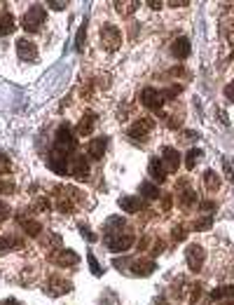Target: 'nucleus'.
<instances>
[{"mask_svg":"<svg viewBox=\"0 0 234 305\" xmlns=\"http://www.w3.org/2000/svg\"><path fill=\"white\" fill-rule=\"evenodd\" d=\"M225 96H227V101H232V104H234V80L227 85V87H225Z\"/></svg>","mask_w":234,"mask_h":305,"instance_id":"40","label":"nucleus"},{"mask_svg":"<svg viewBox=\"0 0 234 305\" xmlns=\"http://www.w3.org/2000/svg\"><path fill=\"white\" fill-rule=\"evenodd\" d=\"M185 261H188V268L192 272H199L204 268V261H206V249L201 244H190L185 249Z\"/></svg>","mask_w":234,"mask_h":305,"instance_id":"5","label":"nucleus"},{"mask_svg":"<svg viewBox=\"0 0 234 305\" xmlns=\"http://www.w3.org/2000/svg\"><path fill=\"white\" fill-rule=\"evenodd\" d=\"M223 167H225V174H227V178L234 183V169H232V167H229V162L225 160V162H223Z\"/></svg>","mask_w":234,"mask_h":305,"instance_id":"42","label":"nucleus"},{"mask_svg":"<svg viewBox=\"0 0 234 305\" xmlns=\"http://www.w3.org/2000/svg\"><path fill=\"white\" fill-rule=\"evenodd\" d=\"M171 237L176 239V242H183V239L188 237V230H185L183 226H176V228H173V233H171Z\"/></svg>","mask_w":234,"mask_h":305,"instance_id":"34","label":"nucleus"},{"mask_svg":"<svg viewBox=\"0 0 234 305\" xmlns=\"http://www.w3.org/2000/svg\"><path fill=\"white\" fill-rule=\"evenodd\" d=\"M148 174L152 176V181L164 183V178H167V172H164L162 160H159V157H152V160H150V165H148Z\"/></svg>","mask_w":234,"mask_h":305,"instance_id":"19","label":"nucleus"},{"mask_svg":"<svg viewBox=\"0 0 234 305\" xmlns=\"http://www.w3.org/2000/svg\"><path fill=\"white\" fill-rule=\"evenodd\" d=\"M50 261L56 263V266H63V268H73L80 263V256L75 254L73 249H54V254L50 256Z\"/></svg>","mask_w":234,"mask_h":305,"instance_id":"8","label":"nucleus"},{"mask_svg":"<svg viewBox=\"0 0 234 305\" xmlns=\"http://www.w3.org/2000/svg\"><path fill=\"white\" fill-rule=\"evenodd\" d=\"M94 127H96V113L87 111L82 115V120H80V125H78V136H89V134L94 132Z\"/></svg>","mask_w":234,"mask_h":305,"instance_id":"14","label":"nucleus"},{"mask_svg":"<svg viewBox=\"0 0 234 305\" xmlns=\"http://www.w3.org/2000/svg\"><path fill=\"white\" fill-rule=\"evenodd\" d=\"M47 5L52 7V10H56V12H61V10H66L68 7V3H63V0H50Z\"/></svg>","mask_w":234,"mask_h":305,"instance_id":"37","label":"nucleus"},{"mask_svg":"<svg viewBox=\"0 0 234 305\" xmlns=\"http://www.w3.org/2000/svg\"><path fill=\"white\" fill-rule=\"evenodd\" d=\"M106 146H108L106 136H99V139L89 141V146H87V155H89L91 160H101L103 153H106Z\"/></svg>","mask_w":234,"mask_h":305,"instance_id":"15","label":"nucleus"},{"mask_svg":"<svg viewBox=\"0 0 234 305\" xmlns=\"http://www.w3.org/2000/svg\"><path fill=\"white\" fill-rule=\"evenodd\" d=\"M50 287H56L54 291H52L50 296H59V294H66V291H71L73 289V284L68 282V279H61V277H52L50 279V284H47V289Z\"/></svg>","mask_w":234,"mask_h":305,"instance_id":"21","label":"nucleus"},{"mask_svg":"<svg viewBox=\"0 0 234 305\" xmlns=\"http://www.w3.org/2000/svg\"><path fill=\"white\" fill-rule=\"evenodd\" d=\"M19 223H21V228H24V233H26V235H31V237H40V230H42V226H40L38 221H33V218H26L21 214V216H19Z\"/></svg>","mask_w":234,"mask_h":305,"instance_id":"20","label":"nucleus"},{"mask_svg":"<svg viewBox=\"0 0 234 305\" xmlns=\"http://www.w3.org/2000/svg\"><path fill=\"white\" fill-rule=\"evenodd\" d=\"M127 228V223H124V218L122 216H110L106 221V228H103V233H106V237L108 235H120Z\"/></svg>","mask_w":234,"mask_h":305,"instance_id":"18","label":"nucleus"},{"mask_svg":"<svg viewBox=\"0 0 234 305\" xmlns=\"http://www.w3.org/2000/svg\"><path fill=\"white\" fill-rule=\"evenodd\" d=\"M17 54L21 61H35L38 59V47H35V43H31L28 38H19L17 40Z\"/></svg>","mask_w":234,"mask_h":305,"instance_id":"11","label":"nucleus"},{"mask_svg":"<svg viewBox=\"0 0 234 305\" xmlns=\"http://www.w3.org/2000/svg\"><path fill=\"white\" fill-rule=\"evenodd\" d=\"M12 172V162L7 155H0V176H5V174Z\"/></svg>","mask_w":234,"mask_h":305,"instance_id":"30","label":"nucleus"},{"mask_svg":"<svg viewBox=\"0 0 234 305\" xmlns=\"http://www.w3.org/2000/svg\"><path fill=\"white\" fill-rule=\"evenodd\" d=\"M201 155H204V153H201L199 148H190V150H188V157H185V167H188L190 172H192V169H195L197 160H199Z\"/></svg>","mask_w":234,"mask_h":305,"instance_id":"27","label":"nucleus"},{"mask_svg":"<svg viewBox=\"0 0 234 305\" xmlns=\"http://www.w3.org/2000/svg\"><path fill=\"white\" fill-rule=\"evenodd\" d=\"M14 193V183L12 181H0V195H12Z\"/></svg>","mask_w":234,"mask_h":305,"instance_id":"35","label":"nucleus"},{"mask_svg":"<svg viewBox=\"0 0 234 305\" xmlns=\"http://www.w3.org/2000/svg\"><path fill=\"white\" fill-rule=\"evenodd\" d=\"M75 136H73V129L68 125H61V127L56 129V136H54V148L52 150H59L63 155H71L73 150H75Z\"/></svg>","mask_w":234,"mask_h":305,"instance_id":"2","label":"nucleus"},{"mask_svg":"<svg viewBox=\"0 0 234 305\" xmlns=\"http://www.w3.org/2000/svg\"><path fill=\"white\" fill-rule=\"evenodd\" d=\"M155 268L157 266H155L152 258H136V261H131V272L138 275V277H148V275H152Z\"/></svg>","mask_w":234,"mask_h":305,"instance_id":"12","label":"nucleus"},{"mask_svg":"<svg viewBox=\"0 0 234 305\" xmlns=\"http://www.w3.org/2000/svg\"><path fill=\"white\" fill-rule=\"evenodd\" d=\"M87 261H89V268H91V272H94L96 277H99V275H101V272H103V270H101L99 261H96V256L91 254V251H89V254H87Z\"/></svg>","mask_w":234,"mask_h":305,"instance_id":"32","label":"nucleus"},{"mask_svg":"<svg viewBox=\"0 0 234 305\" xmlns=\"http://www.w3.org/2000/svg\"><path fill=\"white\" fill-rule=\"evenodd\" d=\"M180 94V87H169L167 92H162L164 99H171V96H178Z\"/></svg>","mask_w":234,"mask_h":305,"instance_id":"39","label":"nucleus"},{"mask_svg":"<svg viewBox=\"0 0 234 305\" xmlns=\"http://www.w3.org/2000/svg\"><path fill=\"white\" fill-rule=\"evenodd\" d=\"M5 305H19V300H14V298H7V300H5Z\"/></svg>","mask_w":234,"mask_h":305,"instance_id":"49","label":"nucleus"},{"mask_svg":"<svg viewBox=\"0 0 234 305\" xmlns=\"http://www.w3.org/2000/svg\"><path fill=\"white\" fill-rule=\"evenodd\" d=\"M162 251H164V242H157V244H155V249H152V254L157 256V254H162Z\"/></svg>","mask_w":234,"mask_h":305,"instance_id":"44","label":"nucleus"},{"mask_svg":"<svg viewBox=\"0 0 234 305\" xmlns=\"http://www.w3.org/2000/svg\"><path fill=\"white\" fill-rule=\"evenodd\" d=\"M47 165H50V169L54 174H59V176H66L68 174V155H63L59 150H52L50 157H47Z\"/></svg>","mask_w":234,"mask_h":305,"instance_id":"10","label":"nucleus"},{"mask_svg":"<svg viewBox=\"0 0 234 305\" xmlns=\"http://www.w3.org/2000/svg\"><path fill=\"white\" fill-rule=\"evenodd\" d=\"M190 40L185 38V35H180V38H176L173 40V45H171V54L176 56V59H188L190 56Z\"/></svg>","mask_w":234,"mask_h":305,"instance_id":"16","label":"nucleus"},{"mask_svg":"<svg viewBox=\"0 0 234 305\" xmlns=\"http://www.w3.org/2000/svg\"><path fill=\"white\" fill-rule=\"evenodd\" d=\"M138 5L141 3H115V10L120 12V14H131Z\"/></svg>","mask_w":234,"mask_h":305,"instance_id":"28","label":"nucleus"},{"mask_svg":"<svg viewBox=\"0 0 234 305\" xmlns=\"http://www.w3.org/2000/svg\"><path fill=\"white\" fill-rule=\"evenodd\" d=\"M45 17H47V10L42 5H33V7H28V12L24 14V31H28V33H38L40 26L45 24Z\"/></svg>","mask_w":234,"mask_h":305,"instance_id":"1","label":"nucleus"},{"mask_svg":"<svg viewBox=\"0 0 234 305\" xmlns=\"http://www.w3.org/2000/svg\"><path fill=\"white\" fill-rule=\"evenodd\" d=\"M136 237L131 233H120V235H108L106 237V244L108 249L112 251V254H124V251H129L131 247H134Z\"/></svg>","mask_w":234,"mask_h":305,"instance_id":"4","label":"nucleus"},{"mask_svg":"<svg viewBox=\"0 0 234 305\" xmlns=\"http://www.w3.org/2000/svg\"><path fill=\"white\" fill-rule=\"evenodd\" d=\"M82 237H87L89 242H94V239H96V235H91L89 230H84V228H82Z\"/></svg>","mask_w":234,"mask_h":305,"instance_id":"46","label":"nucleus"},{"mask_svg":"<svg viewBox=\"0 0 234 305\" xmlns=\"http://www.w3.org/2000/svg\"><path fill=\"white\" fill-rule=\"evenodd\" d=\"M204 183H206L208 190H218L220 188V176H218L213 169H206V172H204Z\"/></svg>","mask_w":234,"mask_h":305,"instance_id":"25","label":"nucleus"},{"mask_svg":"<svg viewBox=\"0 0 234 305\" xmlns=\"http://www.w3.org/2000/svg\"><path fill=\"white\" fill-rule=\"evenodd\" d=\"M211 298H213V300H220V298H234V284H227V287H220V289H213Z\"/></svg>","mask_w":234,"mask_h":305,"instance_id":"26","label":"nucleus"},{"mask_svg":"<svg viewBox=\"0 0 234 305\" xmlns=\"http://www.w3.org/2000/svg\"><path fill=\"white\" fill-rule=\"evenodd\" d=\"M141 195H143L145 200H157V197H159V188L150 181H143L141 183Z\"/></svg>","mask_w":234,"mask_h":305,"instance_id":"24","label":"nucleus"},{"mask_svg":"<svg viewBox=\"0 0 234 305\" xmlns=\"http://www.w3.org/2000/svg\"><path fill=\"white\" fill-rule=\"evenodd\" d=\"M73 176L78 178V181H84V178L89 176V162L84 160V155H78L73 160Z\"/></svg>","mask_w":234,"mask_h":305,"instance_id":"17","label":"nucleus"},{"mask_svg":"<svg viewBox=\"0 0 234 305\" xmlns=\"http://www.w3.org/2000/svg\"><path fill=\"white\" fill-rule=\"evenodd\" d=\"M14 17H12L10 12H3V17H0V38H5V35H10L12 31H14Z\"/></svg>","mask_w":234,"mask_h":305,"instance_id":"22","label":"nucleus"},{"mask_svg":"<svg viewBox=\"0 0 234 305\" xmlns=\"http://www.w3.org/2000/svg\"><path fill=\"white\" fill-rule=\"evenodd\" d=\"M10 249H12V239L10 237H0V256L7 254Z\"/></svg>","mask_w":234,"mask_h":305,"instance_id":"36","label":"nucleus"},{"mask_svg":"<svg viewBox=\"0 0 234 305\" xmlns=\"http://www.w3.org/2000/svg\"><path fill=\"white\" fill-rule=\"evenodd\" d=\"M178 205L183 207V209L195 207L197 205V193H195V190H190V188H185L183 193H178Z\"/></svg>","mask_w":234,"mask_h":305,"instance_id":"23","label":"nucleus"},{"mask_svg":"<svg viewBox=\"0 0 234 305\" xmlns=\"http://www.w3.org/2000/svg\"><path fill=\"white\" fill-rule=\"evenodd\" d=\"M56 209L61 211V214H71V211H73V202L66 200V197H61V200L56 202Z\"/></svg>","mask_w":234,"mask_h":305,"instance_id":"31","label":"nucleus"},{"mask_svg":"<svg viewBox=\"0 0 234 305\" xmlns=\"http://www.w3.org/2000/svg\"><path fill=\"white\" fill-rule=\"evenodd\" d=\"M101 35V45H103V50L108 52H115L120 45H122V33H120V28L115 24H103L99 31Z\"/></svg>","mask_w":234,"mask_h":305,"instance_id":"3","label":"nucleus"},{"mask_svg":"<svg viewBox=\"0 0 234 305\" xmlns=\"http://www.w3.org/2000/svg\"><path fill=\"white\" fill-rule=\"evenodd\" d=\"M199 209L201 211H213V209H216V202H211V200H208V202H199Z\"/></svg>","mask_w":234,"mask_h":305,"instance_id":"41","label":"nucleus"},{"mask_svg":"<svg viewBox=\"0 0 234 305\" xmlns=\"http://www.w3.org/2000/svg\"><path fill=\"white\" fill-rule=\"evenodd\" d=\"M7 216H10V207H7L5 202L0 200V223H3V221H7Z\"/></svg>","mask_w":234,"mask_h":305,"instance_id":"38","label":"nucleus"},{"mask_svg":"<svg viewBox=\"0 0 234 305\" xmlns=\"http://www.w3.org/2000/svg\"><path fill=\"white\" fill-rule=\"evenodd\" d=\"M197 136H199V134H195V132H185V139H188V141L197 139Z\"/></svg>","mask_w":234,"mask_h":305,"instance_id":"47","label":"nucleus"},{"mask_svg":"<svg viewBox=\"0 0 234 305\" xmlns=\"http://www.w3.org/2000/svg\"><path fill=\"white\" fill-rule=\"evenodd\" d=\"M169 207H171V197L167 195V197H164V211H169Z\"/></svg>","mask_w":234,"mask_h":305,"instance_id":"48","label":"nucleus"},{"mask_svg":"<svg viewBox=\"0 0 234 305\" xmlns=\"http://www.w3.org/2000/svg\"><path fill=\"white\" fill-rule=\"evenodd\" d=\"M152 127H155V120L152 117H141V120H136L131 127H129V139L131 141H148V134L152 132Z\"/></svg>","mask_w":234,"mask_h":305,"instance_id":"6","label":"nucleus"},{"mask_svg":"<svg viewBox=\"0 0 234 305\" xmlns=\"http://www.w3.org/2000/svg\"><path fill=\"white\" fill-rule=\"evenodd\" d=\"M141 104H143L145 108H150V111L159 113L162 111V104H164V96H162V92H157L155 87H145L143 92H141Z\"/></svg>","mask_w":234,"mask_h":305,"instance_id":"7","label":"nucleus"},{"mask_svg":"<svg viewBox=\"0 0 234 305\" xmlns=\"http://www.w3.org/2000/svg\"><path fill=\"white\" fill-rule=\"evenodd\" d=\"M169 5H173V7H188L190 3H188V0H173V3H169Z\"/></svg>","mask_w":234,"mask_h":305,"instance_id":"43","label":"nucleus"},{"mask_svg":"<svg viewBox=\"0 0 234 305\" xmlns=\"http://www.w3.org/2000/svg\"><path fill=\"white\" fill-rule=\"evenodd\" d=\"M84 38H87V24H82L78 31V38H75V50L82 52L84 50Z\"/></svg>","mask_w":234,"mask_h":305,"instance_id":"29","label":"nucleus"},{"mask_svg":"<svg viewBox=\"0 0 234 305\" xmlns=\"http://www.w3.org/2000/svg\"><path fill=\"white\" fill-rule=\"evenodd\" d=\"M145 5H150L152 10H159V7H162V3H157V0H148V3H145Z\"/></svg>","mask_w":234,"mask_h":305,"instance_id":"45","label":"nucleus"},{"mask_svg":"<svg viewBox=\"0 0 234 305\" xmlns=\"http://www.w3.org/2000/svg\"><path fill=\"white\" fill-rule=\"evenodd\" d=\"M162 167L167 174H176L180 167V153L176 148H171V146H167V148L162 150Z\"/></svg>","mask_w":234,"mask_h":305,"instance_id":"9","label":"nucleus"},{"mask_svg":"<svg viewBox=\"0 0 234 305\" xmlns=\"http://www.w3.org/2000/svg\"><path fill=\"white\" fill-rule=\"evenodd\" d=\"M120 209L127 211V214H138L141 209H143V197H134V195H124V197H120Z\"/></svg>","mask_w":234,"mask_h":305,"instance_id":"13","label":"nucleus"},{"mask_svg":"<svg viewBox=\"0 0 234 305\" xmlns=\"http://www.w3.org/2000/svg\"><path fill=\"white\" fill-rule=\"evenodd\" d=\"M213 226V216H206V218H199L195 221V230H208Z\"/></svg>","mask_w":234,"mask_h":305,"instance_id":"33","label":"nucleus"}]
</instances>
